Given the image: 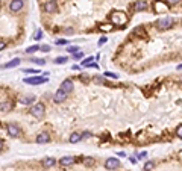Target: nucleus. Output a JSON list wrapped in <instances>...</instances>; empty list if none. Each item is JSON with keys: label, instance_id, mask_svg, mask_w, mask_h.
Here are the masks:
<instances>
[{"label": "nucleus", "instance_id": "nucleus-34", "mask_svg": "<svg viewBox=\"0 0 182 171\" xmlns=\"http://www.w3.org/2000/svg\"><path fill=\"white\" fill-rule=\"evenodd\" d=\"M105 42H106V38H105V36L99 39V45H102V44H105Z\"/></svg>", "mask_w": 182, "mask_h": 171}, {"label": "nucleus", "instance_id": "nucleus-8", "mask_svg": "<svg viewBox=\"0 0 182 171\" xmlns=\"http://www.w3.org/2000/svg\"><path fill=\"white\" fill-rule=\"evenodd\" d=\"M67 94H68V92H65L64 89H61V88H59V89L55 92V97H53L55 103H62V102L67 99Z\"/></svg>", "mask_w": 182, "mask_h": 171}, {"label": "nucleus", "instance_id": "nucleus-30", "mask_svg": "<svg viewBox=\"0 0 182 171\" xmlns=\"http://www.w3.org/2000/svg\"><path fill=\"white\" fill-rule=\"evenodd\" d=\"M32 62H35V64H38V65H44V64H46L44 59H32Z\"/></svg>", "mask_w": 182, "mask_h": 171}, {"label": "nucleus", "instance_id": "nucleus-9", "mask_svg": "<svg viewBox=\"0 0 182 171\" xmlns=\"http://www.w3.org/2000/svg\"><path fill=\"white\" fill-rule=\"evenodd\" d=\"M38 144H47L49 141H50V135L47 133V132H41V133H38L37 135V139H35Z\"/></svg>", "mask_w": 182, "mask_h": 171}, {"label": "nucleus", "instance_id": "nucleus-39", "mask_svg": "<svg viewBox=\"0 0 182 171\" xmlns=\"http://www.w3.org/2000/svg\"><path fill=\"white\" fill-rule=\"evenodd\" d=\"M3 149V142H2V139H0V150Z\"/></svg>", "mask_w": 182, "mask_h": 171}, {"label": "nucleus", "instance_id": "nucleus-25", "mask_svg": "<svg viewBox=\"0 0 182 171\" xmlns=\"http://www.w3.org/2000/svg\"><path fill=\"white\" fill-rule=\"evenodd\" d=\"M67 52H70V53H78V52H79V47L72 45V47H68V48H67Z\"/></svg>", "mask_w": 182, "mask_h": 171}, {"label": "nucleus", "instance_id": "nucleus-1", "mask_svg": "<svg viewBox=\"0 0 182 171\" xmlns=\"http://www.w3.org/2000/svg\"><path fill=\"white\" fill-rule=\"evenodd\" d=\"M109 20L112 21V24H119V26H123V24H126L128 21V15L122 11H116V12H112L109 15Z\"/></svg>", "mask_w": 182, "mask_h": 171}, {"label": "nucleus", "instance_id": "nucleus-31", "mask_svg": "<svg viewBox=\"0 0 182 171\" xmlns=\"http://www.w3.org/2000/svg\"><path fill=\"white\" fill-rule=\"evenodd\" d=\"M82 56H84V55H82V52H78V53H73V58H75V59H82Z\"/></svg>", "mask_w": 182, "mask_h": 171}, {"label": "nucleus", "instance_id": "nucleus-37", "mask_svg": "<svg viewBox=\"0 0 182 171\" xmlns=\"http://www.w3.org/2000/svg\"><path fill=\"white\" fill-rule=\"evenodd\" d=\"M93 162H94L93 159H85V164H87V165H91V164H93Z\"/></svg>", "mask_w": 182, "mask_h": 171}, {"label": "nucleus", "instance_id": "nucleus-12", "mask_svg": "<svg viewBox=\"0 0 182 171\" xmlns=\"http://www.w3.org/2000/svg\"><path fill=\"white\" fill-rule=\"evenodd\" d=\"M6 130H8V133H9L12 138H15V136H18V135H20V129H18L15 124H12V123L6 124Z\"/></svg>", "mask_w": 182, "mask_h": 171}, {"label": "nucleus", "instance_id": "nucleus-33", "mask_svg": "<svg viewBox=\"0 0 182 171\" xmlns=\"http://www.w3.org/2000/svg\"><path fill=\"white\" fill-rule=\"evenodd\" d=\"M181 0H167V3L169 5H176V3H179Z\"/></svg>", "mask_w": 182, "mask_h": 171}, {"label": "nucleus", "instance_id": "nucleus-21", "mask_svg": "<svg viewBox=\"0 0 182 171\" xmlns=\"http://www.w3.org/2000/svg\"><path fill=\"white\" fill-rule=\"evenodd\" d=\"M99 29H100V30H103V32H109V30H112V29H114V26H112V24H100Z\"/></svg>", "mask_w": 182, "mask_h": 171}, {"label": "nucleus", "instance_id": "nucleus-15", "mask_svg": "<svg viewBox=\"0 0 182 171\" xmlns=\"http://www.w3.org/2000/svg\"><path fill=\"white\" fill-rule=\"evenodd\" d=\"M35 102V95H25L20 99V103L21 105H32Z\"/></svg>", "mask_w": 182, "mask_h": 171}, {"label": "nucleus", "instance_id": "nucleus-11", "mask_svg": "<svg viewBox=\"0 0 182 171\" xmlns=\"http://www.w3.org/2000/svg\"><path fill=\"white\" fill-rule=\"evenodd\" d=\"M75 162H76L75 158H72V156H64V158H61L59 165H61V167H72Z\"/></svg>", "mask_w": 182, "mask_h": 171}, {"label": "nucleus", "instance_id": "nucleus-32", "mask_svg": "<svg viewBox=\"0 0 182 171\" xmlns=\"http://www.w3.org/2000/svg\"><path fill=\"white\" fill-rule=\"evenodd\" d=\"M40 50H41V52H50V47H49V45H43Z\"/></svg>", "mask_w": 182, "mask_h": 171}, {"label": "nucleus", "instance_id": "nucleus-41", "mask_svg": "<svg viewBox=\"0 0 182 171\" xmlns=\"http://www.w3.org/2000/svg\"><path fill=\"white\" fill-rule=\"evenodd\" d=\"M179 82H181V83H182V77H181V79H179Z\"/></svg>", "mask_w": 182, "mask_h": 171}, {"label": "nucleus", "instance_id": "nucleus-36", "mask_svg": "<svg viewBox=\"0 0 182 171\" xmlns=\"http://www.w3.org/2000/svg\"><path fill=\"white\" fill-rule=\"evenodd\" d=\"M6 47V44L3 42V41H0V50H3V48Z\"/></svg>", "mask_w": 182, "mask_h": 171}, {"label": "nucleus", "instance_id": "nucleus-35", "mask_svg": "<svg viewBox=\"0 0 182 171\" xmlns=\"http://www.w3.org/2000/svg\"><path fill=\"white\" fill-rule=\"evenodd\" d=\"M56 44L58 45H62V44H67V41L65 39H59V41H56Z\"/></svg>", "mask_w": 182, "mask_h": 171}, {"label": "nucleus", "instance_id": "nucleus-4", "mask_svg": "<svg viewBox=\"0 0 182 171\" xmlns=\"http://www.w3.org/2000/svg\"><path fill=\"white\" fill-rule=\"evenodd\" d=\"M31 114L35 118H43V115H44V105L43 103H35L34 106H31Z\"/></svg>", "mask_w": 182, "mask_h": 171}, {"label": "nucleus", "instance_id": "nucleus-2", "mask_svg": "<svg viewBox=\"0 0 182 171\" xmlns=\"http://www.w3.org/2000/svg\"><path fill=\"white\" fill-rule=\"evenodd\" d=\"M173 24H175V20L172 17H163V18H159L155 23V26L159 30H167V29H172L173 28Z\"/></svg>", "mask_w": 182, "mask_h": 171}, {"label": "nucleus", "instance_id": "nucleus-18", "mask_svg": "<svg viewBox=\"0 0 182 171\" xmlns=\"http://www.w3.org/2000/svg\"><path fill=\"white\" fill-rule=\"evenodd\" d=\"M81 139H82V138H81V133H76V132H75V133H72V135H70V138H68V141H70L72 144L79 142Z\"/></svg>", "mask_w": 182, "mask_h": 171}, {"label": "nucleus", "instance_id": "nucleus-5", "mask_svg": "<svg viewBox=\"0 0 182 171\" xmlns=\"http://www.w3.org/2000/svg\"><path fill=\"white\" fill-rule=\"evenodd\" d=\"M119 167H120V161L117 158H108L105 161V168L106 170H116Z\"/></svg>", "mask_w": 182, "mask_h": 171}, {"label": "nucleus", "instance_id": "nucleus-22", "mask_svg": "<svg viewBox=\"0 0 182 171\" xmlns=\"http://www.w3.org/2000/svg\"><path fill=\"white\" fill-rule=\"evenodd\" d=\"M68 59H67V56H58V58H55V64H58V65H61V64H65Z\"/></svg>", "mask_w": 182, "mask_h": 171}, {"label": "nucleus", "instance_id": "nucleus-20", "mask_svg": "<svg viewBox=\"0 0 182 171\" xmlns=\"http://www.w3.org/2000/svg\"><path fill=\"white\" fill-rule=\"evenodd\" d=\"M40 48H41L40 45H31V47L26 48V53H28V55H32V53H35L37 50H40Z\"/></svg>", "mask_w": 182, "mask_h": 171}, {"label": "nucleus", "instance_id": "nucleus-40", "mask_svg": "<svg viewBox=\"0 0 182 171\" xmlns=\"http://www.w3.org/2000/svg\"><path fill=\"white\" fill-rule=\"evenodd\" d=\"M178 70H182V64H181V65H179V67H178Z\"/></svg>", "mask_w": 182, "mask_h": 171}, {"label": "nucleus", "instance_id": "nucleus-28", "mask_svg": "<svg viewBox=\"0 0 182 171\" xmlns=\"http://www.w3.org/2000/svg\"><path fill=\"white\" fill-rule=\"evenodd\" d=\"M105 76H108V77H114V79H117L119 77V74H114V73H109V71H106V73H103Z\"/></svg>", "mask_w": 182, "mask_h": 171}, {"label": "nucleus", "instance_id": "nucleus-24", "mask_svg": "<svg viewBox=\"0 0 182 171\" xmlns=\"http://www.w3.org/2000/svg\"><path fill=\"white\" fill-rule=\"evenodd\" d=\"M153 167H155V164H153L152 161H149V162H146V165H144V170H146V171H150Z\"/></svg>", "mask_w": 182, "mask_h": 171}, {"label": "nucleus", "instance_id": "nucleus-6", "mask_svg": "<svg viewBox=\"0 0 182 171\" xmlns=\"http://www.w3.org/2000/svg\"><path fill=\"white\" fill-rule=\"evenodd\" d=\"M23 6H25V2H23V0H11V3H9V9H11L12 12L21 11Z\"/></svg>", "mask_w": 182, "mask_h": 171}, {"label": "nucleus", "instance_id": "nucleus-17", "mask_svg": "<svg viewBox=\"0 0 182 171\" xmlns=\"http://www.w3.org/2000/svg\"><path fill=\"white\" fill-rule=\"evenodd\" d=\"M11 109H12V103L11 102H2L0 103V111L2 112H8Z\"/></svg>", "mask_w": 182, "mask_h": 171}, {"label": "nucleus", "instance_id": "nucleus-29", "mask_svg": "<svg viewBox=\"0 0 182 171\" xmlns=\"http://www.w3.org/2000/svg\"><path fill=\"white\" fill-rule=\"evenodd\" d=\"M90 136H91V132H88V130L84 132V133H81V138H82V139H87V138H90Z\"/></svg>", "mask_w": 182, "mask_h": 171}, {"label": "nucleus", "instance_id": "nucleus-42", "mask_svg": "<svg viewBox=\"0 0 182 171\" xmlns=\"http://www.w3.org/2000/svg\"><path fill=\"white\" fill-rule=\"evenodd\" d=\"M47 2H55V0H47Z\"/></svg>", "mask_w": 182, "mask_h": 171}, {"label": "nucleus", "instance_id": "nucleus-3", "mask_svg": "<svg viewBox=\"0 0 182 171\" xmlns=\"http://www.w3.org/2000/svg\"><path fill=\"white\" fill-rule=\"evenodd\" d=\"M169 3H164L163 0H155L153 3V12L155 14H161V12H167L169 11Z\"/></svg>", "mask_w": 182, "mask_h": 171}, {"label": "nucleus", "instance_id": "nucleus-13", "mask_svg": "<svg viewBox=\"0 0 182 171\" xmlns=\"http://www.w3.org/2000/svg\"><path fill=\"white\" fill-rule=\"evenodd\" d=\"M44 11H46V12H49V14H53V12L58 11V6H56L55 2H46V5H44Z\"/></svg>", "mask_w": 182, "mask_h": 171}, {"label": "nucleus", "instance_id": "nucleus-16", "mask_svg": "<svg viewBox=\"0 0 182 171\" xmlns=\"http://www.w3.org/2000/svg\"><path fill=\"white\" fill-rule=\"evenodd\" d=\"M55 164H56L55 158H46L43 161V167L44 168H52V167H55Z\"/></svg>", "mask_w": 182, "mask_h": 171}, {"label": "nucleus", "instance_id": "nucleus-23", "mask_svg": "<svg viewBox=\"0 0 182 171\" xmlns=\"http://www.w3.org/2000/svg\"><path fill=\"white\" fill-rule=\"evenodd\" d=\"M93 61H94V58H93V56H88V58H85V59L82 61V65H84V67L91 65V62H93Z\"/></svg>", "mask_w": 182, "mask_h": 171}, {"label": "nucleus", "instance_id": "nucleus-38", "mask_svg": "<svg viewBox=\"0 0 182 171\" xmlns=\"http://www.w3.org/2000/svg\"><path fill=\"white\" fill-rule=\"evenodd\" d=\"M25 73H38V70H25Z\"/></svg>", "mask_w": 182, "mask_h": 171}, {"label": "nucleus", "instance_id": "nucleus-14", "mask_svg": "<svg viewBox=\"0 0 182 171\" xmlns=\"http://www.w3.org/2000/svg\"><path fill=\"white\" fill-rule=\"evenodd\" d=\"M73 82L70 80V79H65L64 82H62V85H61V89H64L65 92H72L73 91Z\"/></svg>", "mask_w": 182, "mask_h": 171}, {"label": "nucleus", "instance_id": "nucleus-19", "mask_svg": "<svg viewBox=\"0 0 182 171\" xmlns=\"http://www.w3.org/2000/svg\"><path fill=\"white\" fill-rule=\"evenodd\" d=\"M18 64H20V59H18V58H15V59H12L11 62L5 64V68H14V67H17Z\"/></svg>", "mask_w": 182, "mask_h": 171}, {"label": "nucleus", "instance_id": "nucleus-27", "mask_svg": "<svg viewBox=\"0 0 182 171\" xmlns=\"http://www.w3.org/2000/svg\"><path fill=\"white\" fill-rule=\"evenodd\" d=\"M176 135H178V138H181V139H182V124H179V126H178V129H176Z\"/></svg>", "mask_w": 182, "mask_h": 171}, {"label": "nucleus", "instance_id": "nucleus-10", "mask_svg": "<svg viewBox=\"0 0 182 171\" xmlns=\"http://www.w3.org/2000/svg\"><path fill=\"white\" fill-rule=\"evenodd\" d=\"M147 9V3L146 0H136L134 3V11L135 12H140V11H146Z\"/></svg>", "mask_w": 182, "mask_h": 171}, {"label": "nucleus", "instance_id": "nucleus-26", "mask_svg": "<svg viewBox=\"0 0 182 171\" xmlns=\"http://www.w3.org/2000/svg\"><path fill=\"white\" fill-rule=\"evenodd\" d=\"M41 38H43V30H37V32H35L34 39H37V41H38V39H41Z\"/></svg>", "mask_w": 182, "mask_h": 171}, {"label": "nucleus", "instance_id": "nucleus-7", "mask_svg": "<svg viewBox=\"0 0 182 171\" xmlns=\"http://www.w3.org/2000/svg\"><path fill=\"white\" fill-rule=\"evenodd\" d=\"M25 82H26V83H31V85H40V83H46V82H47V77H41V76L26 77Z\"/></svg>", "mask_w": 182, "mask_h": 171}]
</instances>
